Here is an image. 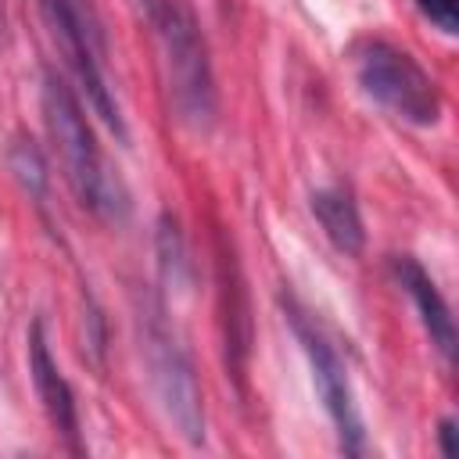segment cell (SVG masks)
<instances>
[{"mask_svg":"<svg viewBox=\"0 0 459 459\" xmlns=\"http://www.w3.org/2000/svg\"><path fill=\"white\" fill-rule=\"evenodd\" d=\"M437 445H441V455H445V459L459 455V430H455V420H452V416H445V420L437 423Z\"/></svg>","mask_w":459,"mask_h":459,"instance_id":"4fadbf2b","label":"cell"},{"mask_svg":"<svg viewBox=\"0 0 459 459\" xmlns=\"http://www.w3.org/2000/svg\"><path fill=\"white\" fill-rule=\"evenodd\" d=\"M29 377L36 387V398L50 420V427L61 434V441L68 445V452H82V430H79V405H75V391L65 380L57 359L50 355V341H47V323L36 316L29 326Z\"/></svg>","mask_w":459,"mask_h":459,"instance_id":"52a82bcc","label":"cell"},{"mask_svg":"<svg viewBox=\"0 0 459 459\" xmlns=\"http://www.w3.org/2000/svg\"><path fill=\"white\" fill-rule=\"evenodd\" d=\"M391 273L394 280L402 283V290L412 298L416 312H420V323L434 344V351L441 355V362L452 369L455 366V319H452V308L448 301L441 298L437 283L430 280V273L412 258V255H394L391 258Z\"/></svg>","mask_w":459,"mask_h":459,"instance_id":"ba28073f","label":"cell"},{"mask_svg":"<svg viewBox=\"0 0 459 459\" xmlns=\"http://www.w3.org/2000/svg\"><path fill=\"white\" fill-rule=\"evenodd\" d=\"M4 32H7V18H4V4H0V47H4Z\"/></svg>","mask_w":459,"mask_h":459,"instance_id":"9a60e30c","label":"cell"},{"mask_svg":"<svg viewBox=\"0 0 459 459\" xmlns=\"http://www.w3.org/2000/svg\"><path fill=\"white\" fill-rule=\"evenodd\" d=\"M7 169L14 176V183L25 190V197L36 204V208H47V197H50V172H47V158L43 151L36 147L32 136H14L7 143Z\"/></svg>","mask_w":459,"mask_h":459,"instance_id":"30bf717a","label":"cell"},{"mask_svg":"<svg viewBox=\"0 0 459 459\" xmlns=\"http://www.w3.org/2000/svg\"><path fill=\"white\" fill-rule=\"evenodd\" d=\"M143 348H147V369L158 405L165 409L169 423L190 441H204V394L197 384V369L183 341L165 319V308L154 305L143 323Z\"/></svg>","mask_w":459,"mask_h":459,"instance_id":"5b68a950","label":"cell"},{"mask_svg":"<svg viewBox=\"0 0 459 459\" xmlns=\"http://www.w3.org/2000/svg\"><path fill=\"white\" fill-rule=\"evenodd\" d=\"M283 312H287V323L308 359V369H312V384L323 398V409L337 430V445L344 455H362L366 452V430H362V416H359V405H355V394H351V380H348V369H344V359L337 355L333 341L326 337V330L319 326V319L294 298H283Z\"/></svg>","mask_w":459,"mask_h":459,"instance_id":"8992f818","label":"cell"},{"mask_svg":"<svg viewBox=\"0 0 459 459\" xmlns=\"http://www.w3.org/2000/svg\"><path fill=\"white\" fill-rule=\"evenodd\" d=\"M140 7H143V14H147V18H151V25H154V22H158V14L169 7V0H140Z\"/></svg>","mask_w":459,"mask_h":459,"instance_id":"5bb4252c","label":"cell"},{"mask_svg":"<svg viewBox=\"0 0 459 459\" xmlns=\"http://www.w3.org/2000/svg\"><path fill=\"white\" fill-rule=\"evenodd\" d=\"M158 265H161V280L169 287L186 283V247H183V237L169 215L158 226Z\"/></svg>","mask_w":459,"mask_h":459,"instance_id":"8fae6325","label":"cell"},{"mask_svg":"<svg viewBox=\"0 0 459 459\" xmlns=\"http://www.w3.org/2000/svg\"><path fill=\"white\" fill-rule=\"evenodd\" d=\"M308 208L316 215V222L323 226L326 240L341 251V255H362L366 247V230H362V215L355 197L344 186H319L308 197Z\"/></svg>","mask_w":459,"mask_h":459,"instance_id":"9c48e42d","label":"cell"},{"mask_svg":"<svg viewBox=\"0 0 459 459\" xmlns=\"http://www.w3.org/2000/svg\"><path fill=\"white\" fill-rule=\"evenodd\" d=\"M154 29L161 39L165 82H169V97L179 122L194 133H208L219 115V93H215V75L208 61V43L194 11L183 0H169Z\"/></svg>","mask_w":459,"mask_h":459,"instance_id":"7a4b0ae2","label":"cell"},{"mask_svg":"<svg viewBox=\"0 0 459 459\" xmlns=\"http://www.w3.org/2000/svg\"><path fill=\"white\" fill-rule=\"evenodd\" d=\"M416 4V11L430 22V25H437L445 36H455L459 32V0H412Z\"/></svg>","mask_w":459,"mask_h":459,"instance_id":"7c38bea8","label":"cell"},{"mask_svg":"<svg viewBox=\"0 0 459 459\" xmlns=\"http://www.w3.org/2000/svg\"><path fill=\"white\" fill-rule=\"evenodd\" d=\"M50 36L57 39L79 90L86 93L90 108L100 115V122L126 140V118L115 100V90L104 72V29L97 22V11L90 0H36Z\"/></svg>","mask_w":459,"mask_h":459,"instance_id":"277c9868","label":"cell"},{"mask_svg":"<svg viewBox=\"0 0 459 459\" xmlns=\"http://www.w3.org/2000/svg\"><path fill=\"white\" fill-rule=\"evenodd\" d=\"M39 104H43L47 133L65 165V179H68L72 194L79 197V204L108 222H122L129 215V190H126L122 176L108 165V158L93 136V126L82 111L79 93L54 68L43 72Z\"/></svg>","mask_w":459,"mask_h":459,"instance_id":"6da1fadb","label":"cell"},{"mask_svg":"<svg viewBox=\"0 0 459 459\" xmlns=\"http://www.w3.org/2000/svg\"><path fill=\"white\" fill-rule=\"evenodd\" d=\"M351 68L359 90L394 118L412 126H434L441 118V93L409 50L387 39H362L351 47Z\"/></svg>","mask_w":459,"mask_h":459,"instance_id":"3957f363","label":"cell"}]
</instances>
